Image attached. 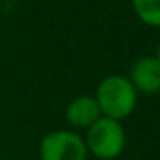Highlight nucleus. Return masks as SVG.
<instances>
[{
  "label": "nucleus",
  "mask_w": 160,
  "mask_h": 160,
  "mask_svg": "<svg viewBox=\"0 0 160 160\" xmlns=\"http://www.w3.org/2000/svg\"><path fill=\"white\" fill-rule=\"evenodd\" d=\"M100 117H102L100 107H98L95 97H90V95L74 98L66 108L67 122H69V126H72L76 129H88Z\"/></svg>",
  "instance_id": "39448f33"
},
{
  "label": "nucleus",
  "mask_w": 160,
  "mask_h": 160,
  "mask_svg": "<svg viewBox=\"0 0 160 160\" xmlns=\"http://www.w3.org/2000/svg\"><path fill=\"white\" fill-rule=\"evenodd\" d=\"M132 9L141 22L160 28V0H132Z\"/></svg>",
  "instance_id": "423d86ee"
},
{
  "label": "nucleus",
  "mask_w": 160,
  "mask_h": 160,
  "mask_svg": "<svg viewBox=\"0 0 160 160\" xmlns=\"http://www.w3.org/2000/svg\"><path fill=\"white\" fill-rule=\"evenodd\" d=\"M131 84L138 93L155 95L160 91V62L155 57H141L131 67Z\"/></svg>",
  "instance_id": "20e7f679"
},
{
  "label": "nucleus",
  "mask_w": 160,
  "mask_h": 160,
  "mask_svg": "<svg viewBox=\"0 0 160 160\" xmlns=\"http://www.w3.org/2000/svg\"><path fill=\"white\" fill-rule=\"evenodd\" d=\"M88 148L78 132L60 129L43 136L40 143L42 160H86Z\"/></svg>",
  "instance_id": "7ed1b4c3"
},
{
  "label": "nucleus",
  "mask_w": 160,
  "mask_h": 160,
  "mask_svg": "<svg viewBox=\"0 0 160 160\" xmlns=\"http://www.w3.org/2000/svg\"><path fill=\"white\" fill-rule=\"evenodd\" d=\"M86 143L88 153H93L100 160H114L124 152L126 146V132L121 121H114L102 115L95 124L86 129Z\"/></svg>",
  "instance_id": "f03ea898"
},
{
  "label": "nucleus",
  "mask_w": 160,
  "mask_h": 160,
  "mask_svg": "<svg viewBox=\"0 0 160 160\" xmlns=\"http://www.w3.org/2000/svg\"><path fill=\"white\" fill-rule=\"evenodd\" d=\"M153 57H155V59L160 62V43H158V47H157V50H155V55H153Z\"/></svg>",
  "instance_id": "0eeeda50"
},
{
  "label": "nucleus",
  "mask_w": 160,
  "mask_h": 160,
  "mask_svg": "<svg viewBox=\"0 0 160 160\" xmlns=\"http://www.w3.org/2000/svg\"><path fill=\"white\" fill-rule=\"evenodd\" d=\"M95 100L103 117L121 121L132 114L138 100V91L131 84L129 78L112 74L100 81Z\"/></svg>",
  "instance_id": "f257e3e1"
}]
</instances>
